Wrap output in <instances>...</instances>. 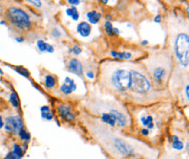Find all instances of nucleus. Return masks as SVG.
<instances>
[{"label":"nucleus","mask_w":189,"mask_h":159,"mask_svg":"<svg viewBox=\"0 0 189 159\" xmlns=\"http://www.w3.org/2000/svg\"><path fill=\"white\" fill-rule=\"evenodd\" d=\"M143 68L134 62L106 60L100 65V84L110 94L132 103Z\"/></svg>","instance_id":"nucleus-2"},{"label":"nucleus","mask_w":189,"mask_h":159,"mask_svg":"<svg viewBox=\"0 0 189 159\" xmlns=\"http://www.w3.org/2000/svg\"><path fill=\"white\" fill-rule=\"evenodd\" d=\"M113 34H114V36H118V35L120 34V31L119 30L118 28H114V27H113Z\"/></svg>","instance_id":"nucleus-34"},{"label":"nucleus","mask_w":189,"mask_h":159,"mask_svg":"<svg viewBox=\"0 0 189 159\" xmlns=\"http://www.w3.org/2000/svg\"><path fill=\"white\" fill-rule=\"evenodd\" d=\"M9 100H10V103H11V105H12L14 108L18 109L20 107V101H19V97H18V94H17L15 91H12V92L10 94Z\"/></svg>","instance_id":"nucleus-15"},{"label":"nucleus","mask_w":189,"mask_h":159,"mask_svg":"<svg viewBox=\"0 0 189 159\" xmlns=\"http://www.w3.org/2000/svg\"><path fill=\"white\" fill-rule=\"evenodd\" d=\"M71 53H73V55H75V56H79V55H80L82 53V49L80 48L79 45L75 44L71 48Z\"/></svg>","instance_id":"nucleus-22"},{"label":"nucleus","mask_w":189,"mask_h":159,"mask_svg":"<svg viewBox=\"0 0 189 159\" xmlns=\"http://www.w3.org/2000/svg\"><path fill=\"white\" fill-rule=\"evenodd\" d=\"M6 24V22L5 21V20H3V21H0V24H2V25H5Z\"/></svg>","instance_id":"nucleus-37"},{"label":"nucleus","mask_w":189,"mask_h":159,"mask_svg":"<svg viewBox=\"0 0 189 159\" xmlns=\"http://www.w3.org/2000/svg\"><path fill=\"white\" fill-rule=\"evenodd\" d=\"M41 117L43 119H45L47 121H51L53 119V114L51 113V111L49 112H41Z\"/></svg>","instance_id":"nucleus-24"},{"label":"nucleus","mask_w":189,"mask_h":159,"mask_svg":"<svg viewBox=\"0 0 189 159\" xmlns=\"http://www.w3.org/2000/svg\"><path fill=\"white\" fill-rule=\"evenodd\" d=\"M40 111L41 112H49V111H51V110L48 105H44L40 108Z\"/></svg>","instance_id":"nucleus-31"},{"label":"nucleus","mask_w":189,"mask_h":159,"mask_svg":"<svg viewBox=\"0 0 189 159\" xmlns=\"http://www.w3.org/2000/svg\"><path fill=\"white\" fill-rule=\"evenodd\" d=\"M12 153L14 154L17 157H18L19 159H21L22 158L23 155H24L23 148L19 145L15 144V145H13V151H12Z\"/></svg>","instance_id":"nucleus-20"},{"label":"nucleus","mask_w":189,"mask_h":159,"mask_svg":"<svg viewBox=\"0 0 189 159\" xmlns=\"http://www.w3.org/2000/svg\"><path fill=\"white\" fill-rule=\"evenodd\" d=\"M84 73H85L86 77L88 79H91V80L94 79L95 74L93 71H92V70H86V71Z\"/></svg>","instance_id":"nucleus-26"},{"label":"nucleus","mask_w":189,"mask_h":159,"mask_svg":"<svg viewBox=\"0 0 189 159\" xmlns=\"http://www.w3.org/2000/svg\"><path fill=\"white\" fill-rule=\"evenodd\" d=\"M67 3H68V4H70V5H73V6H76V5H80V0H68V1H67Z\"/></svg>","instance_id":"nucleus-29"},{"label":"nucleus","mask_w":189,"mask_h":159,"mask_svg":"<svg viewBox=\"0 0 189 159\" xmlns=\"http://www.w3.org/2000/svg\"><path fill=\"white\" fill-rule=\"evenodd\" d=\"M28 3L30 4H31V5H33L34 6H36V7L39 8L42 6V2L41 1H34V0H30L28 1Z\"/></svg>","instance_id":"nucleus-27"},{"label":"nucleus","mask_w":189,"mask_h":159,"mask_svg":"<svg viewBox=\"0 0 189 159\" xmlns=\"http://www.w3.org/2000/svg\"><path fill=\"white\" fill-rule=\"evenodd\" d=\"M4 128L14 135H18L19 131L24 129V122L19 116H6L5 119Z\"/></svg>","instance_id":"nucleus-6"},{"label":"nucleus","mask_w":189,"mask_h":159,"mask_svg":"<svg viewBox=\"0 0 189 159\" xmlns=\"http://www.w3.org/2000/svg\"><path fill=\"white\" fill-rule=\"evenodd\" d=\"M101 3H103V4H107L108 1H106H106H101Z\"/></svg>","instance_id":"nucleus-38"},{"label":"nucleus","mask_w":189,"mask_h":159,"mask_svg":"<svg viewBox=\"0 0 189 159\" xmlns=\"http://www.w3.org/2000/svg\"><path fill=\"white\" fill-rule=\"evenodd\" d=\"M47 45H48V43H45L44 40H42V39H39V40L37 41V46L38 50L41 51V52L46 51V50H47Z\"/></svg>","instance_id":"nucleus-21"},{"label":"nucleus","mask_w":189,"mask_h":159,"mask_svg":"<svg viewBox=\"0 0 189 159\" xmlns=\"http://www.w3.org/2000/svg\"><path fill=\"white\" fill-rule=\"evenodd\" d=\"M89 130L109 159H158L160 156V150L144 140L119 133L102 123Z\"/></svg>","instance_id":"nucleus-1"},{"label":"nucleus","mask_w":189,"mask_h":159,"mask_svg":"<svg viewBox=\"0 0 189 159\" xmlns=\"http://www.w3.org/2000/svg\"><path fill=\"white\" fill-rule=\"evenodd\" d=\"M51 34L53 37H55V38H59V37H62V31L58 29V28H53V29L51 30Z\"/></svg>","instance_id":"nucleus-23"},{"label":"nucleus","mask_w":189,"mask_h":159,"mask_svg":"<svg viewBox=\"0 0 189 159\" xmlns=\"http://www.w3.org/2000/svg\"><path fill=\"white\" fill-rule=\"evenodd\" d=\"M141 44L142 45H147V44H149V42L147 41V40H143V41H141Z\"/></svg>","instance_id":"nucleus-35"},{"label":"nucleus","mask_w":189,"mask_h":159,"mask_svg":"<svg viewBox=\"0 0 189 159\" xmlns=\"http://www.w3.org/2000/svg\"><path fill=\"white\" fill-rule=\"evenodd\" d=\"M18 136H19V138L22 141H24V143H29V141L31 140V134L24 129H23L19 131Z\"/></svg>","instance_id":"nucleus-19"},{"label":"nucleus","mask_w":189,"mask_h":159,"mask_svg":"<svg viewBox=\"0 0 189 159\" xmlns=\"http://www.w3.org/2000/svg\"><path fill=\"white\" fill-rule=\"evenodd\" d=\"M104 30H105V32L106 33V35H108L109 37H114L112 24L108 20H106L104 23Z\"/></svg>","instance_id":"nucleus-17"},{"label":"nucleus","mask_w":189,"mask_h":159,"mask_svg":"<svg viewBox=\"0 0 189 159\" xmlns=\"http://www.w3.org/2000/svg\"><path fill=\"white\" fill-rule=\"evenodd\" d=\"M77 90V84H75L74 80L66 77L65 83L60 86V91L63 94L70 95Z\"/></svg>","instance_id":"nucleus-10"},{"label":"nucleus","mask_w":189,"mask_h":159,"mask_svg":"<svg viewBox=\"0 0 189 159\" xmlns=\"http://www.w3.org/2000/svg\"><path fill=\"white\" fill-rule=\"evenodd\" d=\"M66 13L68 17H71L72 19L74 21L79 20V18H80V12L75 6H72L71 8L66 9Z\"/></svg>","instance_id":"nucleus-14"},{"label":"nucleus","mask_w":189,"mask_h":159,"mask_svg":"<svg viewBox=\"0 0 189 159\" xmlns=\"http://www.w3.org/2000/svg\"><path fill=\"white\" fill-rule=\"evenodd\" d=\"M110 55L116 61H129L135 58V56L132 53V51H118L112 50L110 51Z\"/></svg>","instance_id":"nucleus-9"},{"label":"nucleus","mask_w":189,"mask_h":159,"mask_svg":"<svg viewBox=\"0 0 189 159\" xmlns=\"http://www.w3.org/2000/svg\"><path fill=\"white\" fill-rule=\"evenodd\" d=\"M5 16L8 24L18 31H26L32 25L30 14L21 7L13 5H9L5 10Z\"/></svg>","instance_id":"nucleus-5"},{"label":"nucleus","mask_w":189,"mask_h":159,"mask_svg":"<svg viewBox=\"0 0 189 159\" xmlns=\"http://www.w3.org/2000/svg\"><path fill=\"white\" fill-rule=\"evenodd\" d=\"M153 21H154V23L160 24V23H161V21H162V17H161L160 14L156 15V16L154 17V19H153Z\"/></svg>","instance_id":"nucleus-30"},{"label":"nucleus","mask_w":189,"mask_h":159,"mask_svg":"<svg viewBox=\"0 0 189 159\" xmlns=\"http://www.w3.org/2000/svg\"><path fill=\"white\" fill-rule=\"evenodd\" d=\"M57 84V80L54 76H52L51 74H48L45 76L44 78V85L47 89H52L54 88Z\"/></svg>","instance_id":"nucleus-13"},{"label":"nucleus","mask_w":189,"mask_h":159,"mask_svg":"<svg viewBox=\"0 0 189 159\" xmlns=\"http://www.w3.org/2000/svg\"><path fill=\"white\" fill-rule=\"evenodd\" d=\"M0 74H1V75H3V74H4V72H3V71H2L1 69H0Z\"/></svg>","instance_id":"nucleus-40"},{"label":"nucleus","mask_w":189,"mask_h":159,"mask_svg":"<svg viewBox=\"0 0 189 159\" xmlns=\"http://www.w3.org/2000/svg\"><path fill=\"white\" fill-rule=\"evenodd\" d=\"M1 122H3V117H2V116L0 115V123H1Z\"/></svg>","instance_id":"nucleus-39"},{"label":"nucleus","mask_w":189,"mask_h":159,"mask_svg":"<svg viewBox=\"0 0 189 159\" xmlns=\"http://www.w3.org/2000/svg\"><path fill=\"white\" fill-rule=\"evenodd\" d=\"M46 51H47V52H49V53H53V52H54V48H53V46L48 43V45H47V50H46Z\"/></svg>","instance_id":"nucleus-32"},{"label":"nucleus","mask_w":189,"mask_h":159,"mask_svg":"<svg viewBox=\"0 0 189 159\" xmlns=\"http://www.w3.org/2000/svg\"><path fill=\"white\" fill-rule=\"evenodd\" d=\"M174 61L170 50L156 51L142 61L156 91H164L168 85L173 74Z\"/></svg>","instance_id":"nucleus-3"},{"label":"nucleus","mask_w":189,"mask_h":159,"mask_svg":"<svg viewBox=\"0 0 189 159\" xmlns=\"http://www.w3.org/2000/svg\"><path fill=\"white\" fill-rule=\"evenodd\" d=\"M15 40L18 42V43H22L24 41V37H15Z\"/></svg>","instance_id":"nucleus-33"},{"label":"nucleus","mask_w":189,"mask_h":159,"mask_svg":"<svg viewBox=\"0 0 189 159\" xmlns=\"http://www.w3.org/2000/svg\"><path fill=\"white\" fill-rule=\"evenodd\" d=\"M66 69L70 72L82 77L84 75V66L80 59L76 58H70L66 63Z\"/></svg>","instance_id":"nucleus-7"},{"label":"nucleus","mask_w":189,"mask_h":159,"mask_svg":"<svg viewBox=\"0 0 189 159\" xmlns=\"http://www.w3.org/2000/svg\"><path fill=\"white\" fill-rule=\"evenodd\" d=\"M14 70L18 74L22 75L23 77H24L26 78H30V75L31 74H30L29 71L27 69H25L24 67H23V66H15Z\"/></svg>","instance_id":"nucleus-18"},{"label":"nucleus","mask_w":189,"mask_h":159,"mask_svg":"<svg viewBox=\"0 0 189 159\" xmlns=\"http://www.w3.org/2000/svg\"><path fill=\"white\" fill-rule=\"evenodd\" d=\"M4 126H5V123H4V122H1V123H0V129L4 128Z\"/></svg>","instance_id":"nucleus-36"},{"label":"nucleus","mask_w":189,"mask_h":159,"mask_svg":"<svg viewBox=\"0 0 189 159\" xmlns=\"http://www.w3.org/2000/svg\"><path fill=\"white\" fill-rule=\"evenodd\" d=\"M178 154H175L172 151H165L160 152V156L158 159H181L179 157Z\"/></svg>","instance_id":"nucleus-16"},{"label":"nucleus","mask_w":189,"mask_h":159,"mask_svg":"<svg viewBox=\"0 0 189 159\" xmlns=\"http://www.w3.org/2000/svg\"><path fill=\"white\" fill-rule=\"evenodd\" d=\"M57 111L60 117L66 122H73L75 121L76 116L72 111V108L66 104H60L57 107Z\"/></svg>","instance_id":"nucleus-8"},{"label":"nucleus","mask_w":189,"mask_h":159,"mask_svg":"<svg viewBox=\"0 0 189 159\" xmlns=\"http://www.w3.org/2000/svg\"><path fill=\"white\" fill-rule=\"evenodd\" d=\"M174 24H170V51L177 63L183 69L188 68L189 36L188 25L184 18L179 19L177 16L173 18Z\"/></svg>","instance_id":"nucleus-4"},{"label":"nucleus","mask_w":189,"mask_h":159,"mask_svg":"<svg viewBox=\"0 0 189 159\" xmlns=\"http://www.w3.org/2000/svg\"><path fill=\"white\" fill-rule=\"evenodd\" d=\"M4 159H19V158H18V157H17L14 154L12 153V151H11V152H9L7 155H6V157H5Z\"/></svg>","instance_id":"nucleus-28"},{"label":"nucleus","mask_w":189,"mask_h":159,"mask_svg":"<svg viewBox=\"0 0 189 159\" xmlns=\"http://www.w3.org/2000/svg\"><path fill=\"white\" fill-rule=\"evenodd\" d=\"M86 17H87L89 24H97L101 20L102 14L100 12L95 11V10H93V11H90L86 13Z\"/></svg>","instance_id":"nucleus-12"},{"label":"nucleus","mask_w":189,"mask_h":159,"mask_svg":"<svg viewBox=\"0 0 189 159\" xmlns=\"http://www.w3.org/2000/svg\"><path fill=\"white\" fill-rule=\"evenodd\" d=\"M76 30L82 37H87L91 35L92 27H91V24L88 22L82 21L80 22V24H78Z\"/></svg>","instance_id":"nucleus-11"},{"label":"nucleus","mask_w":189,"mask_h":159,"mask_svg":"<svg viewBox=\"0 0 189 159\" xmlns=\"http://www.w3.org/2000/svg\"><path fill=\"white\" fill-rule=\"evenodd\" d=\"M183 90H184V99H186V101L188 102V99H189V85H188V83L187 84H186V85L184 86L183 88Z\"/></svg>","instance_id":"nucleus-25"}]
</instances>
